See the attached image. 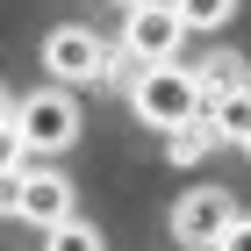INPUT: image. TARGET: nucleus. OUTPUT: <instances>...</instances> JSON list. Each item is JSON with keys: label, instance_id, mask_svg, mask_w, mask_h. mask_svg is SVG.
<instances>
[{"label": "nucleus", "instance_id": "14", "mask_svg": "<svg viewBox=\"0 0 251 251\" xmlns=\"http://www.w3.org/2000/svg\"><path fill=\"white\" fill-rule=\"evenodd\" d=\"M0 215H22V173H0Z\"/></svg>", "mask_w": 251, "mask_h": 251}, {"label": "nucleus", "instance_id": "13", "mask_svg": "<svg viewBox=\"0 0 251 251\" xmlns=\"http://www.w3.org/2000/svg\"><path fill=\"white\" fill-rule=\"evenodd\" d=\"M215 251H251V215H237V223H230V230H223V237H215Z\"/></svg>", "mask_w": 251, "mask_h": 251}, {"label": "nucleus", "instance_id": "16", "mask_svg": "<svg viewBox=\"0 0 251 251\" xmlns=\"http://www.w3.org/2000/svg\"><path fill=\"white\" fill-rule=\"evenodd\" d=\"M115 7H122V15H129V7H144V0H115Z\"/></svg>", "mask_w": 251, "mask_h": 251}, {"label": "nucleus", "instance_id": "7", "mask_svg": "<svg viewBox=\"0 0 251 251\" xmlns=\"http://www.w3.org/2000/svg\"><path fill=\"white\" fill-rule=\"evenodd\" d=\"M215 144H223V129L208 122V108H201V115H187L179 129H165V158H173V165H201Z\"/></svg>", "mask_w": 251, "mask_h": 251}, {"label": "nucleus", "instance_id": "5", "mask_svg": "<svg viewBox=\"0 0 251 251\" xmlns=\"http://www.w3.org/2000/svg\"><path fill=\"white\" fill-rule=\"evenodd\" d=\"M100 65H108V43L86 36V29H58V36H43V72L65 79V86H79V79H100Z\"/></svg>", "mask_w": 251, "mask_h": 251}, {"label": "nucleus", "instance_id": "9", "mask_svg": "<svg viewBox=\"0 0 251 251\" xmlns=\"http://www.w3.org/2000/svg\"><path fill=\"white\" fill-rule=\"evenodd\" d=\"M208 122L223 129V144H244V136H251V86H237V94L208 100Z\"/></svg>", "mask_w": 251, "mask_h": 251}, {"label": "nucleus", "instance_id": "2", "mask_svg": "<svg viewBox=\"0 0 251 251\" xmlns=\"http://www.w3.org/2000/svg\"><path fill=\"white\" fill-rule=\"evenodd\" d=\"M15 129H22L29 151H65V144H79V100L65 94V86H43V94L22 100Z\"/></svg>", "mask_w": 251, "mask_h": 251}, {"label": "nucleus", "instance_id": "17", "mask_svg": "<svg viewBox=\"0 0 251 251\" xmlns=\"http://www.w3.org/2000/svg\"><path fill=\"white\" fill-rule=\"evenodd\" d=\"M244 158H251V136H244Z\"/></svg>", "mask_w": 251, "mask_h": 251}, {"label": "nucleus", "instance_id": "6", "mask_svg": "<svg viewBox=\"0 0 251 251\" xmlns=\"http://www.w3.org/2000/svg\"><path fill=\"white\" fill-rule=\"evenodd\" d=\"M22 223H36V230L72 223V179L65 173H22Z\"/></svg>", "mask_w": 251, "mask_h": 251}, {"label": "nucleus", "instance_id": "4", "mask_svg": "<svg viewBox=\"0 0 251 251\" xmlns=\"http://www.w3.org/2000/svg\"><path fill=\"white\" fill-rule=\"evenodd\" d=\"M230 223H237V201L223 187H194L187 201L173 208V237L179 244H201V251H215V237L230 230Z\"/></svg>", "mask_w": 251, "mask_h": 251}, {"label": "nucleus", "instance_id": "10", "mask_svg": "<svg viewBox=\"0 0 251 251\" xmlns=\"http://www.w3.org/2000/svg\"><path fill=\"white\" fill-rule=\"evenodd\" d=\"M173 7H179L187 29H223V22L237 15V0H173Z\"/></svg>", "mask_w": 251, "mask_h": 251}, {"label": "nucleus", "instance_id": "8", "mask_svg": "<svg viewBox=\"0 0 251 251\" xmlns=\"http://www.w3.org/2000/svg\"><path fill=\"white\" fill-rule=\"evenodd\" d=\"M194 79H201V108H208V100H223V94H237V86H251V65L237 58V50H215V58L194 65Z\"/></svg>", "mask_w": 251, "mask_h": 251}, {"label": "nucleus", "instance_id": "1", "mask_svg": "<svg viewBox=\"0 0 251 251\" xmlns=\"http://www.w3.org/2000/svg\"><path fill=\"white\" fill-rule=\"evenodd\" d=\"M129 108L151 129H179L187 115H201V79L187 72V65H144L129 86Z\"/></svg>", "mask_w": 251, "mask_h": 251}, {"label": "nucleus", "instance_id": "15", "mask_svg": "<svg viewBox=\"0 0 251 251\" xmlns=\"http://www.w3.org/2000/svg\"><path fill=\"white\" fill-rule=\"evenodd\" d=\"M15 115H22V100H7V94H0V129H15Z\"/></svg>", "mask_w": 251, "mask_h": 251}, {"label": "nucleus", "instance_id": "12", "mask_svg": "<svg viewBox=\"0 0 251 251\" xmlns=\"http://www.w3.org/2000/svg\"><path fill=\"white\" fill-rule=\"evenodd\" d=\"M22 151H29L22 129H0V173H22Z\"/></svg>", "mask_w": 251, "mask_h": 251}, {"label": "nucleus", "instance_id": "3", "mask_svg": "<svg viewBox=\"0 0 251 251\" xmlns=\"http://www.w3.org/2000/svg\"><path fill=\"white\" fill-rule=\"evenodd\" d=\"M179 36H187V22H179V7H165V0H144V7H129V22H122V50H129L136 65H173Z\"/></svg>", "mask_w": 251, "mask_h": 251}, {"label": "nucleus", "instance_id": "11", "mask_svg": "<svg viewBox=\"0 0 251 251\" xmlns=\"http://www.w3.org/2000/svg\"><path fill=\"white\" fill-rule=\"evenodd\" d=\"M43 251H100V230L72 215V223H58V230H50V244H43Z\"/></svg>", "mask_w": 251, "mask_h": 251}]
</instances>
